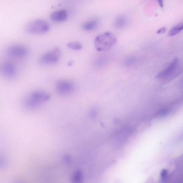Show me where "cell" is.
Returning a JSON list of instances; mask_svg holds the SVG:
<instances>
[{
    "instance_id": "1",
    "label": "cell",
    "mask_w": 183,
    "mask_h": 183,
    "mask_svg": "<svg viewBox=\"0 0 183 183\" xmlns=\"http://www.w3.org/2000/svg\"><path fill=\"white\" fill-rule=\"evenodd\" d=\"M49 93L42 91L33 92L26 99L25 105L29 109H34L41 106L50 99Z\"/></svg>"
},
{
    "instance_id": "2",
    "label": "cell",
    "mask_w": 183,
    "mask_h": 183,
    "mask_svg": "<svg viewBox=\"0 0 183 183\" xmlns=\"http://www.w3.org/2000/svg\"><path fill=\"white\" fill-rule=\"evenodd\" d=\"M117 39L115 35L112 33L107 32L96 37L95 45L98 51H104L111 49L116 44Z\"/></svg>"
},
{
    "instance_id": "3",
    "label": "cell",
    "mask_w": 183,
    "mask_h": 183,
    "mask_svg": "<svg viewBox=\"0 0 183 183\" xmlns=\"http://www.w3.org/2000/svg\"><path fill=\"white\" fill-rule=\"evenodd\" d=\"M50 25L46 21L41 19L30 21L25 27V31L28 33L41 34L46 33L50 29Z\"/></svg>"
},
{
    "instance_id": "4",
    "label": "cell",
    "mask_w": 183,
    "mask_h": 183,
    "mask_svg": "<svg viewBox=\"0 0 183 183\" xmlns=\"http://www.w3.org/2000/svg\"><path fill=\"white\" fill-rule=\"evenodd\" d=\"M61 52L59 48H56L44 53L40 59V62L43 65H52L60 60Z\"/></svg>"
},
{
    "instance_id": "5",
    "label": "cell",
    "mask_w": 183,
    "mask_h": 183,
    "mask_svg": "<svg viewBox=\"0 0 183 183\" xmlns=\"http://www.w3.org/2000/svg\"><path fill=\"white\" fill-rule=\"evenodd\" d=\"M55 88L58 94L65 96L72 92L74 90V86L71 81L67 80H60L56 83Z\"/></svg>"
},
{
    "instance_id": "6",
    "label": "cell",
    "mask_w": 183,
    "mask_h": 183,
    "mask_svg": "<svg viewBox=\"0 0 183 183\" xmlns=\"http://www.w3.org/2000/svg\"><path fill=\"white\" fill-rule=\"evenodd\" d=\"M6 53L8 56L13 57H24L29 54V51L25 47L16 44L9 47Z\"/></svg>"
},
{
    "instance_id": "7",
    "label": "cell",
    "mask_w": 183,
    "mask_h": 183,
    "mask_svg": "<svg viewBox=\"0 0 183 183\" xmlns=\"http://www.w3.org/2000/svg\"><path fill=\"white\" fill-rule=\"evenodd\" d=\"M1 71L3 76L8 79L14 78L17 74V71L15 65L12 63L9 62H6L2 64Z\"/></svg>"
},
{
    "instance_id": "8",
    "label": "cell",
    "mask_w": 183,
    "mask_h": 183,
    "mask_svg": "<svg viewBox=\"0 0 183 183\" xmlns=\"http://www.w3.org/2000/svg\"><path fill=\"white\" fill-rule=\"evenodd\" d=\"M51 19L56 22H64L68 17L67 11L65 9H60L54 11L51 14Z\"/></svg>"
},
{
    "instance_id": "9",
    "label": "cell",
    "mask_w": 183,
    "mask_h": 183,
    "mask_svg": "<svg viewBox=\"0 0 183 183\" xmlns=\"http://www.w3.org/2000/svg\"><path fill=\"white\" fill-rule=\"evenodd\" d=\"M178 63H179V60L178 58H175L168 66L165 70L159 73L157 76L158 78H163L164 77L167 76L175 71L176 69Z\"/></svg>"
},
{
    "instance_id": "10",
    "label": "cell",
    "mask_w": 183,
    "mask_h": 183,
    "mask_svg": "<svg viewBox=\"0 0 183 183\" xmlns=\"http://www.w3.org/2000/svg\"><path fill=\"white\" fill-rule=\"evenodd\" d=\"M98 25L97 21L95 20H90L83 23L82 29L86 31H91L96 29Z\"/></svg>"
},
{
    "instance_id": "11",
    "label": "cell",
    "mask_w": 183,
    "mask_h": 183,
    "mask_svg": "<svg viewBox=\"0 0 183 183\" xmlns=\"http://www.w3.org/2000/svg\"><path fill=\"white\" fill-rule=\"evenodd\" d=\"M127 23V20L125 17L121 16L116 19L114 23L115 27L117 29H122L125 26Z\"/></svg>"
},
{
    "instance_id": "12",
    "label": "cell",
    "mask_w": 183,
    "mask_h": 183,
    "mask_svg": "<svg viewBox=\"0 0 183 183\" xmlns=\"http://www.w3.org/2000/svg\"><path fill=\"white\" fill-rule=\"evenodd\" d=\"M182 30H183V22L172 28L169 32V35L170 36H174L179 34Z\"/></svg>"
},
{
    "instance_id": "13",
    "label": "cell",
    "mask_w": 183,
    "mask_h": 183,
    "mask_svg": "<svg viewBox=\"0 0 183 183\" xmlns=\"http://www.w3.org/2000/svg\"><path fill=\"white\" fill-rule=\"evenodd\" d=\"M67 46L72 50L76 51L80 50L83 48V45L81 43L76 42H69L67 44Z\"/></svg>"
},
{
    "instance_id": "14",
    "label": "cell",
    "mask_w": 183,
    "mask_h": 183,
    "mask_svg": "<svg viewBox=\"0 0 183 183\" xmlns=\"http://www.w3.org/2000/svg\"><path fill=\"white\" fill-rule=\"evenodd\" d=\"M167 175V171L166 170L163 169L161 171V176L162 179H165Z\"/></svg>"
},
{
    "instance_id": "15",
    "label": "cell",
    "mask_w": 183,
    "mask_h": 183,
    "mask_svg": "<svg viewBox=\"0 0 183 183\" xmlns=\"http://www.w3.org/2000/svg\"><path fill=\"white\" fill-rule=\"evenodd\" d=\"M166 30V28L165 27H163L161 29H159L158 31H157V33L158 34H161L165 32Z\"/></svg>"
},
{
    "instance_id": "16",
    "label": "cell",
    "mask_w": 183,
    "mask_h": 183,
    "mask_svg": "<svg viewBox=\"0 0 183 183\" xmlns=\"http://www.w3.org/2000/svg\"><path fill=\"white\" fill-rule=\"evenodd\" d=\"M158 3L159 6H160L161 8H163L164 6L163 1H161V0H159V1H158Z\"/></svg>"
}]
</instances>
